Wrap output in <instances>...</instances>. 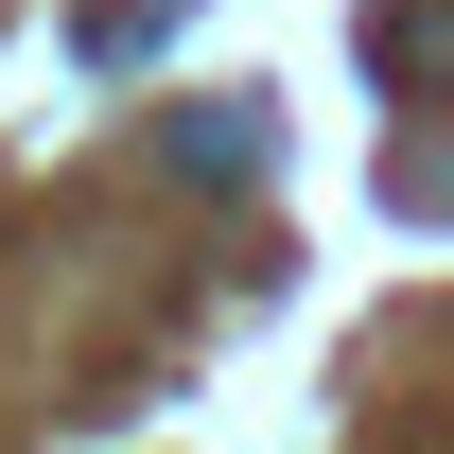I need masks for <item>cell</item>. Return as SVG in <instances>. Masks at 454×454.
I'll return each instance as SVG.
<instances>
[{
    "instance_id": "6da1fadb",
    "label": "cell",
    "mask_w": 454,
    "mask_h": 454,
    "mask_svg": "<svg viewBox=\"0 0 454 454\" xmlns=\"http://www.w3.org/2000/svg\"><path fill=\"white\" fill-rule=\"evenodd\" d=\"M175 35V0H88V70H122V53H158Z\"/></svg>"
},
{
    "instance_id": "7a4b0ae2",
    "label": "cell",
    "mask_w": 454,
    "mask_h": 454,
    "mask_svg": "<svg viewBox=\"0 0 454 454\" xmlns=\"http://www.w3.org/2000/svg\"><path fill=\"white\" fill-rule=\"evenodd\" d=\"M175 158H192V175H262V122H245V106H227V122H175Z\"/></svg>"
}]
</instances>
